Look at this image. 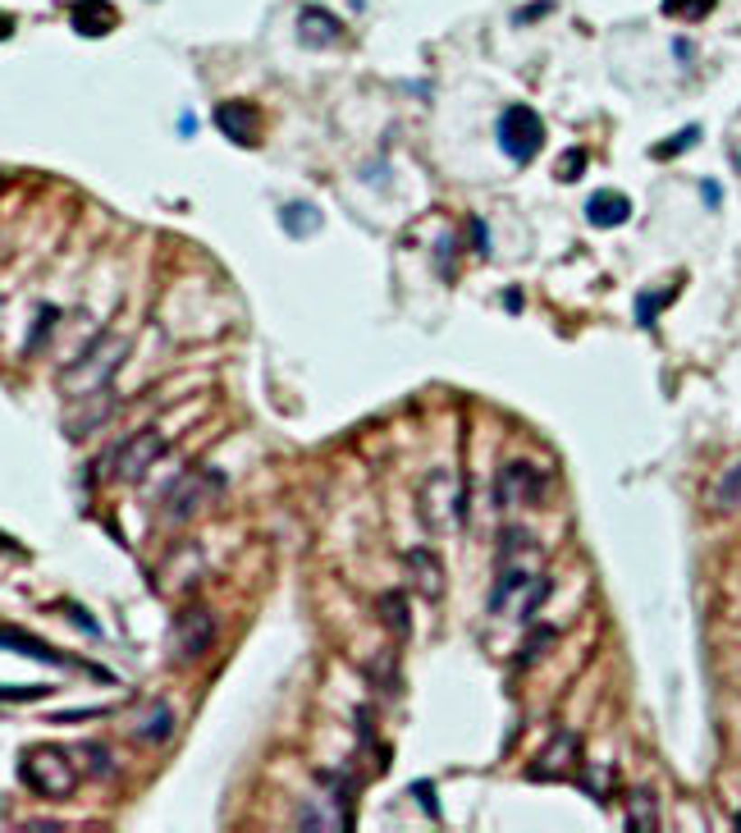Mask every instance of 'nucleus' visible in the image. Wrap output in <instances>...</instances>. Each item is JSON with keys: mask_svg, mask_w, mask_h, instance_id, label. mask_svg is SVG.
Listing matches in <instances>:
<instances>
[{"mask_svg": "<svg viewBox=\"0 0 741 833\" xmlns=\"http://www.w3.org/2000/svg\"><path fill=\"white\" fill-rule=\"evenodd\" d=\"M124 358H128V339H124V334H101V339H92V349L64 371L60 389H64V394H73V398L101 394V389L110 385V376L119 371V362H124Z\"/></svg>", "mask_w": 741, "mask_h": 833, "instance_id": "obj_1", "label": "nucleus"}, {"mask_svg": "<svg viewBox=\"0 0 741 833\" xmlns=\"http://www.w3.org/2000/svg\"><path fill=\"white\" fill-rule=\"evenodd\" d=\"M19 779L33 797H46V801H60L73 792V783H79V774H73L69 755L55 751V746H33L19 755Z\"/></svg>", "mask_w": 741, "mask_h": 833, "instance_id": "obj_2", "label": "nucleus"}, {"mask_svg": "<svg viewBox=\"0 0 741 833\" xmlns=\"http://www.w3.org/2000/svg\"><path fill=\"white\" fill-rule=\"evenodd\" d=\"M161 454H165V435H161L156 426H146V431L128 435L124 445H115V454H110V476H115L119 485H137L146 472L156 467Z\"/></svg>", "mask_w": 741, "mask_h": 833, "instance_id": "obj_3", "label": "nucleus"}, {"mask_svg": "<svg viewBox=\"0 0 741 833\" xmlns=\"http://www.w3.org/2000/svg\"><path fill=\"white\" fill-rule=\"evenodd\" d=\"M499 147L503 156H512L517 165H527L540 147H545V119L531 106H508L499 119Z\"/></svg>", "mask_w": 741, "mask_h": 833, "instance_id": "obj_4", "label": "nucleus"}, {"mask_svg": "<svg viewBox=\"0 0 741 833\" xmlns=\"http://www.w3.org/2000/svg\"><path fill=\"white\" fill-rule=\"evenodd\" d=\"M215 124L220 133L239 147H261V110L252 101H220L215 106Z\"/></svg>", "mask_w": 741, "mask_h": 833, "instance_id": "obj_5", "label": "nucleus"}, {"mask_svg": "<svg viewBox=\"0 0 741 833\" xmlns=\"http://www.w3.org/2000/svg\"><path fill=\"white\" fill-rule=\"evenodd\" d=\"M577 760H581V737L558 733L549 742V751L531 760V779H567V770H577Z\"/></svg>", "mask_w": 741, "mask_h": 833, "instance_id": "obj_6", "label": "nucleus"}, {"mask_svg": "<svg viewBox=\"0 0 741 833\" xmlns=\"http://www.w3.org/2000/svg\"><path fill=\"white\" fill-rule=\"evenodd\" d=\"M69 19H73V33H79V37H106V33H115L119 10L110 5V0H73Z\"/></svg>", "mask_w": 741, "mask_h": 833, "instance_id": "obj_7", "label": "nucleus"}, {"mask_svg": "<svg viewBox=\"0 0 741 833\" xmlns=\"http://www.w3.org/2000/svg\"><path fill=\"white\" fill-rule=\"evenodd\" d=\"M298 37L307 42V46H339L343 42V23L325 10V5H307L303 14H298Z\"/></svg>", "mask_w": 741, "mask_h": 833, "instance_id": "obj_8", "label": "nucleus"}, {"mask_svg": "<svg viewBox=\"0 0 741 833\" xmlns=\"http://www.w3.org/2000/svg\"><path fill=\"white\" fill-rule=\"evenodd\" d=\"M211 613H202V609H188V613H179V622H174V637H179V655L183 660H197L206 646H211Z\"/></svg>", "mask_w": 741, "mask_h": 833, "instance_id": "obj_9", "label": "nucleus"}, {"mask_svg": "<svg viewBox=\"0 0 741 833\" xmlns=\"http://www.w3.org/2000/svg\"><path fill=\"white\" fill-rule=\"evenodd\" d=\"M586 220L600 225V229H618V225L632 220V201L623 192H596L586 201Z\"/></svg>", "mask_w": 741, "mask_h": 833, "instance_id": "obj_10", "label": "nucleus"}, {"mask_svg": "<svg viewBox=\"0 0 741 833\" xmlns=\"http://www.w3.org/2000/svg\"><path fill=\"white\" fill-rule=\"evenodd\" d=\"M408 573H412V582L421 586L426 600H439L444 595V568H439V559H435L430 549H412L408 554Z\"/></svg>", "mask_w": 741, "mask_h": 833, "instance_id": "obj_11", "label": "nucleus"}, {"mask_svg": "<svg viewBox=\"0 0 741 833\" xmlns=\"http://www.w3.org/2000/svg\"><path fill=\"white\" fill-rule=\"evenodd\" d=\"M202 472H192V476H183L179 485H174V495H170V504H165V513L174 518V522H188L202 504H206V491H202Z\"/></svg>", "mask_w": 741, "mask_h": 833, "instance_id": "obj_12", "label": "nucleus"}, {"mask_svg": "<svg viewBox=\"0 0 741 833\" xmlns=\"http://www.w3.org/2000/svg\"><path fill=\"white\" fill-rule=\"evenodd\" d=\"M0 646H5V650H19V655H33V660H42V664H73L69 655H60L55 646H46V641H37V637H28V632H19V628H0Z\"/></svg>", "mask_w": 741, "mask_h": 833, "instance_id": "obj_13", "label": "nucleus"}, {"mask_svg": "<svg viewBox=\"0 0 741 833\" xmlns=\"http://www.w3.org/2000/svg\"><path fill=\"white\" fill-rule=\"evenodd\" d=\"M316 225H321V216L312 211V206H307V201H288V206H284V229H288L293 239H303V234H312Z\"/></svg>", "mask_w": 741, "mask_h": 833, "instance_id": "obj_14", "label": "nucleus"}, {"mask_svg": "<svg viewBox=\"0 0 741 833\" xmlns=\"http://www.w3.org/2000/svg\"><path fill=\"white\" fill-rule=\"evenodd\" d=\"M709 10H718V0H663V14H669V19H687V23H700Z\"/></svg>", "mask_w": 741, "mask_h": 833, "instance_id": "obj_15", "label": "nucleus"}, {"mask_svg": "<svg viewBox=\"0 0 741 833\" xmlns=\"http://www.w3.org/2000/svg\"><path fill=\"white\" fill-rule=\"evenodd\" d=\"M380 618H389V628H394L399 637H408V600H403V591H389V595L380 600Z\"/></svg>", "mask_w": 741, "mask_h": 833, "instance_id": "obj_16", "label": "nucleus"}, {"mask_svg": "<svg viewBox=\"0 0 741 833\" xmlns=\"http://www.w3.org/2000/svg\"><path fill=\"white\" fill-rule=\"evenodd\" d=\"M714 504H718V509H732V504H741V463H736V467L723 476V485L714 491Z\"/></svg>", "mask_w": 741, "mask_h": 833, "instance_id": "obj_17", "label": "nucleus"}, {"mask_svg": "<svg viewBox=\"0 0 741 833\" xmlns=\"http://www.w3.org/2000/svg\"><path fill=\"white\" fill-rule=\"evenodd\" d=\"M669 298H673V289H669V294H641V298H636V321H641V325H654V316L669 307Z\"/></svg>", "mask_w": 741, "mask_h": 833, "instance_id": "obj_18", "label": "nucleus"}, {"mask_svg": "<svg viewBox=\"0 0 741 833\" xmlns=\"http://www.w3.org/2000/svg\"><path fill=\"white\" fill-rule=\"evenodd\" d=\"M55 321H60L55 307H42V312H37V325H33V334H28V343H23V353H37V349H42V343H46V330H51Z\"/></svg>", "mask_w": 741, "mask_h": 833, "instance_id": "obj_19", "label": "nucleus"}, {"mask_svg": "<svg viewBox=\"0 0 741 833\" xmlns=\"http://www.w3.org/2000/svg\"><path fill=\"white\" fill-rule=\"evenodd\" d=\"M170 728H174V715H170L165 706H156L152 724H146V728H142L137 737H142V742H165V737H170Z\"/></svg>", "mask_w": 741, "mask_h": 833, "instance_id": "obj_20", "label": "nucleus"}, {"mask_svg": "<svg viewBox=\"0 0 741 833\" xmlns=\"http://www.w3.org/2000/svg\"><path fill=\"white\" fill-rule=\"evenodd\" d=\"M632 810H636L632 828H654V801H650V792H636L632 797Z\"/></svg>", "mask_w": 741, "mask_h": 833, "instance_id": "obj_21", "label": "nucleus"}, {"mask_svg": "<svg viewBox=\"0 0 741 833\" xmlns=\"http://www.w3.org/2000/svg\"><path fill=\"white\" fill-rule=\"evenodd\" d=\"M42 697H51V687H0V701H42Z\"/></svg>", "mask_w": 741, "mask_h": 833, "instance_id": "obj_22", "label": "nucleus"}, {"mask_svg": "<svg viewBox=\"0 0 741 833\" xmlns=\"http://www.w3.org/2000/svg\"><path fill=\"white\" fill-rule=\"evenodd\" d=\"M549 641H554V628H536V646L527 641V650L517 655V664H531V660H536V655H540V650H545Z\"/></svg>", "mask_w": 741, "mask_h": 833, "instance_id": "obj_23", "label": "nucleus"}, {"mask_svg": "<svg viewBox=\"0 0 741 833\" xmlns=\"http://www.w3.org/2000/svg\"><path fill=\"white\" fill-rule=\"evenodd\" d=\"M691 143H696V128H687L682 137H669V143H659V147H654V156H659V161H669V152H682V147H691Z\"/></svg>", "mask_w": 741, "mask_h": 833, "instance_id": "obj_24", "label": "nucleus"}, {"mask_svg": "<svg viewBox=\"0 0 741 833\" xmlns=\"http://www.w3.org/2000/svg\"><path fill=\"white\" fill-rule=\"evenodd\" d=\"M586 170V152H567V161L558 165V179H577Z\"/></svg>", "mask_w": 741, "mask_h": 833, "instance_id": "obj_25", "label": "nucleus"}, {"mask_svg": "<svg viewBox=\"0 0 741 833\" xmlns=\"http://www.w3.org/2000/svg\"><path fill=\"white\" fill-rule=\"evenodd\" d=\"M549 10H554L549 0H536V5H527L522 14H517V23H531V19H540V14H549Z\"/></svg>", "mask_w": 741, "mask_h": 833, "instance_id": "obj_26", "label": "nucleus"}, {"mask_svg": "<svg viewBox=\"0 0 741 833\" xmlns=\"http://www.w3.org/2000/svg\"><path fill=\"white\" fill-rule=\"evenodd\" d=\"M412 792H417V801H426V810H430V819H439V806H435V792H430V783H417Z\"/></svg>", "mask_w": 741, "mask_h": 833, "instance_id": "obj_27", "label": "nucleus"}, {"mask_svg": "<svg viewBox=\"0 0 741 833\" xmlns=\"http://www.w3.org/2000/svg\"><path fill=\"white\" fill-rule=\"evenodd\" d=\"M10 33H14V19H10V14H5V10H0V42H5V37H10Z\"/></svg>", "mask_w": 741, "mask_h": 833, "instance_id": "obj_28", "label": "nucleus"}, {"mask_svg": "<svg viewBox=\"0 0 741 833\" xmlns=\"http://www.w3.org/2000/svg\"><path fill=\"white\" fill-rule=\"evenodd\" d=\"M705 201H709V206H718V201H723V192H718V183H705Z\"/></svg>", "mask_w": 741, "mask_h": 833, "instance_id": "obj_29", "label": "nucleus"}, {"mask_svg": "<svg viewBox=\"0 0 741 833\" xmlns=\"http://www.w3.org/2000/svg\"><path fill=\"white\" fill-rule=\"evenodd\" d=\"M0 549H19V540H10L5 531H0Z\"/></svg>", "mask_w": 741, "mask_h": 833, "instance_id": "obj_30", "label": "nucleus"}, {"mask_svg": "<svg viewBox=\"0 0 741 833\" xmlns=\"http://www.w3.org/2000/svg\"><path fill=\"white\" fill-rule=\"evenodd\" d=\"M736 828H741V815H736Z\"/></svg>", "mask_w": 741, "mask_h": 833, "instance_id": "obj_31", "label": "nucleus"}, {"mask_svg": "<svg viewBox=\"0 0 741 833\" xmlns=\"http://www.w3.org/2000/svg\"><path fill=\"white\" fill-rule=\"evenodd\" d=\"M736 165H741V161H736Z\"/></svg>", "mask_w": 741, "mask_h": 833, "instance_id": "obj_32", "label": "nucleus"}]
</instances>
